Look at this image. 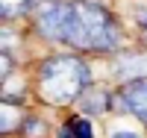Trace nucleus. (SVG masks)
<instances>
[{
	"mask_svg": "<svg viewBox=\"0 0 147 138\" xmlns=\"http://www.w3.org/2000/svg\"><path fill=\"white\" fill-rule=\"evenodd\" d=\"M65 44L77 50L106 53V50H115L121 44V30L103 6L88 3V0H71Z\"/></svg>",
	"mask_w": 147,
	"mask_h": 138,
	"instance_id": "obj_1",
	"label": "nucleus"
},
{
	"mask_svg": "<svg viewBox=\"0 0 147 138\" xmlns=\"http://www.w3.org/2000/svg\"><path fill=\"white\" fill-rule=\"evenodd\" d=\"M91 71L80 56H50L38 68V94L53 106H68L88 91Z\"/></svg>",
	"mask_w": 147,
	"mask_h": 138,
	"instance_id": "obj_2",
	"label": "nucleus"
},
{
	"mask_svg": "<svg viewBox=\"0 0 147 138\" xmlns=\"http://www.w3.org/2000/svg\"><path fill=\"white\" fill-rule=\"evenodd\" d=\"M68 12H71V0H41V6L35 9V30L47 41L65 44Z\"/></svg>",
	"mask_w": 147,
	"mask_h": 138,
	"instance_id": "obj_3",
	"label": "nucleus"
},
{
	"mask_svg": "<svg viewBox=\"0 0 147 138\" xmlns=\"http://www.w3.org/2000/svg\"><path fill=\"white\" fill-rule=\"evenodd\" d=\"M112 73L124 82L147 79V50H141V53H118L112 62Z\"/></svg>",
	"mask_w": 147,
	"mask_h": 138,
	"instance_id": "obj_4",
	"label": "nucleus"
},
{
	"mask_svg": "<svg viewBox=\"0 0 147 138\" xmlns=\"http://www.w3.org/2000/svg\"><path fill=\"white\" fill-rule=\"evenodd\" d=\"M115 103L129 112V115H136L138 120L147 123V79H138V82H127L124 88H121L118 100Z\"/></svg>",
	"mask_w": 147,
	"mask_h": 138,
	"instance_id": "obj_5",
	"label": "nucleus"
},
{
	"mask_svg": "<svg viewBox=\"0 0 147 138\" xmlns=\"http://www.w3.org/2000/svg\"><path fill=\"white\" fill-rule=\"evenodd\" d=\"M59 138H94V123L85 115H71L59 129Z\"/></svg>",
	"mask_w": 147,
	"mask_h": 138,
	"instance_id": "obj_6",
	"label": "nucleus"
},
{
	"mask_svg": "<svg viewBox=\"0 0 147 138\" xmlns=\"http://www.w3.org/2000/svg\"><path fill=\"white\" fill-rule=\"evenodd\" d=\"M80 100H82V112L85 115H106L109 106H112V97H109L103 88H88Z\"/></svg>",
	"mask_w": 147,
	"mask_h": 138,
	"instance_id": "obj_7",
	"label": "nucleus"
},
{
	"mask_svg": "<svg viewBox=\"0 0 147 138\" xmlns=\"http://www.w3.org/2000/svg\"><path fill=\"white\" fill-rule=\"evenodd\" d=\"M3 120H0V129H3V135L15 132V129H24V123H27V115H24L21 103H6L3 100Z\"/></svg>",
	"mask_w": 147,
	"mask_h": 138,
	"instance_id": "obj_8",
	"label": "nucleus"
},
{
	"mask_svg": "<svg viewBox=\"0 0 147 138\" xmlns=\"http://www.w3.org/2000/svg\"><path fill=\"white\" fill-rule=\"evenodd\" d=\"M32 6L35 0H0V15H3V21H15V18H24Z\"/></svg>",
	"mask_w": 147,
	"mask_h": 138,
	"instance_id": "obj_9",
	"label": "nucleus"
},
{
	"mask_svg": "<svg viewBox=\"0 0 147 138\" xmlns=\"http://www.w3.org/2000/svg\"><path fill=\"white\" fill-rule=\"evenodd\" d=\"M44 129H47V127H44L38 118H30L27 123H24V132H27L30 138H41V135H44Z\"/></svg>",
	"mask_w": 147,
	"mask_h": 138,
	"instance_id": "obj_10",
	"label": "nucleus"
},
{
	"mask_svg": "<svg viewBox=\"0 0 147 138\" xmlns=\"http://www.w3.org/2000/svg\"><path fill=\"white\" fill-rule=\"evenodd\" d=\"M112 138H141L138 132H112Z\"/></svg>",
	"mask_w": 147,
	"mask_h": 138,
	"instance_id": "obj_11",
	"label": "nucleus"
}]
</instances>
